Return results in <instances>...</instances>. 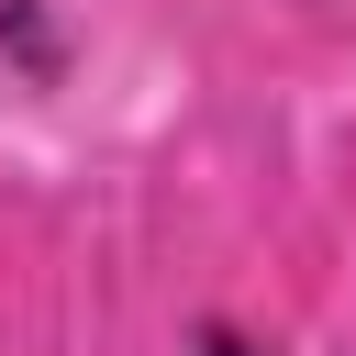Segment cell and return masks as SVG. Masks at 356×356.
Listing matches in <instances>:
<instances>
[{
    "label": "cell",
    "mask_w": 356,
    "mask_h": 356,
    "mask_svg": "<svg viewBox=\"0 0 356 356\" xmlns=\"http://www.w3.org/2000/svg\"><path fill=\"white\" fill-rule=\"evenodd\" d=\"M189 356H256V345H245L234 323H200V334H189Z\"/></svg>",
    "instance_id": "1"
}]
</instances>
